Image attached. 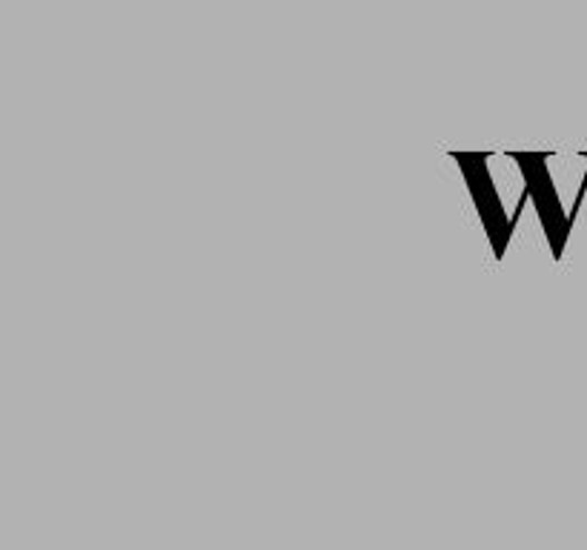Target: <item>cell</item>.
Segmentation results:
<instances>
[]
</instances>
